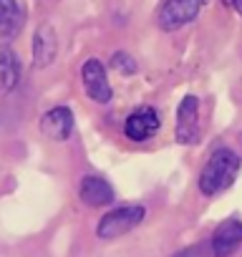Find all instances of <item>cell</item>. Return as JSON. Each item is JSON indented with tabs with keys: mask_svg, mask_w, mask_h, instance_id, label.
I'll return each mask as SVG.
<instances>
[{
	"mask_svg": "<svg viewBox=\"0 0 242 257\" xmlns=\"http://www.w3.org/2000/svg\"><path fill=\"white\" fill-rule=\"evenodd\" d=\"M202 249H204V247H189V249H184V252H177L174 257H202Z\"/></svg>",
	"mask_w": 242,
	"mask_h": 257,
	"instance_id": "5bb4252c",
	"label": "cell"
},
{
	"mask_svg": "<svg viewBox=\"0 0 242 257\" xmlns=\"http://www.w3.org/2000/svg\"><path fill=\"white\" fill-rule=\"evenodd\" d=\"M202 0H167L157 13V23L162 31H179L199 16Z\"/></svg>",
	"mask_w": 242,
	"mask_h": 257,
	"instance_id": "3957f363",
	"label": "cell"
},
{
	"mask_svg": "<svg viewBox=\"0 0 242 257\" xmlns=\"http://www.w3.org/2000/svg\"><path fill=\"white\" fill-rule=\"evenodd\" d=\"M147 217V209L142 204H127V207H118V209H111L108 214L101 217L98 227H96V234L101 239H116L121 234L132 232L134 227H139Z\"/></svg>",
	"mask_w": 242,
	"mask_h": 257,
	"instance_id": "7a4b0ae2",
	"label": "cell"
},
{
	"mask_svg": "<svg viewBox=\"0 0 242 257\" xmlns=\"http://www.w3.org/2000/svg\"><path fill=\"white\" fill-rule=\"evenodd\" d=\"M232 6H234V11L242 16V0H232Z\"/></svg>",
	"mask_w": 242,
	"mask_h": 257,
	"instance_id": "9a60e30c",
	"label": "cell"
},
{
	"mask_svg": "<svg viewBox=\"0 0 242 257\" xmlns=\"http://www.w3.org/2000/svg\"><path fill=\"white\" fill-rule=\"evenodd\" d=\"M242 244V222L224 219L212 234V257H229Z\"/></svg>",
	"mask_w": 242,
	"mask_h": 257,
	"instance_id": "ba28073f",
	"label": "cell"
},
{
	"mask_svg": "<svg viewBox=\"0 0 242 257\" xmlns=\"http://www.w3.org/2000/svg\"><path fill=\"white\" fill-rule=\"evenodd\" d=\"M58 53V36L51 23H43L33 36V66L46 68Z\"/></svg>",
	"mask_w": 242,
	"mask_h": 257,
	"instance_id": "9c48e42d",
	"label": "cell"
},
{
	"mask_svg": "<svg viewBox=\"0 0 242 257\" xmlns=\"http://www.w3.org/2000/svg\"><path fill=\"white\" fill-rule=\"evenodd\" d=\"M111 66H113V71H118L121 76H132V73H137V61H134L129 53H113Z\"/></svg>",
	"mask_w": 242,
	"mask_h": 257,
	"instance_id": "4fadbf2b",
	"label": "cell"
},
{
	"mask_svg": "<svg viewBox=\"0 0 242 257\" xmlns=\"http://www.w3.org/2000/svg\"><path fill=\"white\" fill-rule=\"evenodd\" d=\"M73 132V113L66 106H56L41 116V134L53 142H66Z\"/></svg>",
	"mask_w": 242,
	"mask_h": 257,
	"instance_id": "52a82bcc",
	"label": "cell"
},
{
	"mask_svg": "<svg viewBox=\"0 0 242 257\" xmlns=\"http://www.w3.org/2000/svg\"><path fill=\"white\" fill-rule=\"evenodd\" d=\"M227 3H232V0H227Z\"/></svg>",
	"mask_w": 242,
	"mask_h": 257,
	"instance_id": "2e32d148",
	"label": "cell"
},
{
	"mask_svg": "<svg viewBox=\"0 0 242 257\" xmlns=\"http://www.w3.org/2000/svg\"><path fill=\"white\" fill-rule=\"evenodd\" d=\"M81 78H83V88H86L91 101H96V103H108L111 101V83H108L106 68L98 58H88L83 63Z\"/></svg>",
	"mask_w": 242,
	"mask_h": 257,
	"instance_id": "277c9868",
	"label": "cell"
},
{
	"mask_svg": "<svg viewBox=\"0 0 242 257\" xmlns=\"http://www.w3.org/2000/svg\"><path fill=\"white\" fill-rule=\"evenodd\" d=\"M157 132H159V113H157V108L142 106V108H137V111H132V113L127 116L124 134H127L132 142H147V139H152Z\"/></svg>",
	"mask_w": 242,
	"mask_h": 257,
	"instance_id": "8992f818",
	"label": "cell"
},
{
	"mask_svg": "<svg viewBox=\"0 0 242 257\" xmlns=\"http://www.w3.org/2000/svg\"><path fill=\"white\" fill-rule=\"evenodd\" d=\"M23 28V11L16 0H0V41H11Z\"/></svg>",
	"mask_w": 242,
	"mask_h": 257,
	"instance_id": "8fae6325",
	"label": "cell"
},
{
	"mask_svg": "<svg viewBox=\"0 0 242 257\" xmlns=\"http://www.w3.org/2000/svg\"><path fill=\"white\" fill-rule=\"evenodd\" d=\"M179 144H194L199 137V101L197 96H184L177 108V132Z\"/></svg>",
	"mask_w": 242,
	"mask_h": 257,
	"instance_id": "5b68a950",
	"label": "cell"
},
{
	"mask_svg": "<svg viewBox=\"0 0 242 257\" xmlns=\"http://www.w3.org/2000/svg\"><path fill=\"white\" fill-rule=\"evenodd\" d=\"M78 197L83 204L88 207H106L113 202V189L111 184L103 179V177H96V174H88L81 179L78 184Z\"/></svg>",
	"mask_w": 242,
	"mask_h": 257,
	"instance_id": "30bf717a",
	"label": "cell"
},
{
	"mask_svg": "<svg viewBox=\"0 0 242 257\" xmlns=\"http://www.w3.org/2000/svg\"><path fill=\"white\" fill-rule=\"evenodd\" d=\"M239 172V157L232 152V149H217L209 154L207 164L202 167V174H199V189L202 194L212 197V194H219L224 192L234 177Z\"/></svg>",
	"mask_w": 242,
	"mask_h": 257,
	"instance_id": "6da1fadb",
	"label": "cell"
},
{
	"mask_svg": "<svg viewBox=\"0 0 242 257\" xmlns=\"http://www.w3.org/2000/svg\"><path fill=\"white\" fill-rule=\"evenodd\" d=\"M21 81V63L16 53L6 46H0V96L11 93Z\"/></svg>",
	"mask_w": 242,
	"mask_h": 257,
	"instance_id": "7c38bea8",
	"label": "cell"
}]
</instances>
